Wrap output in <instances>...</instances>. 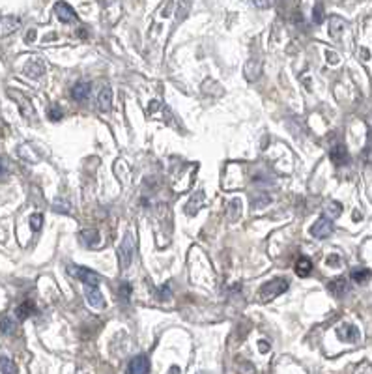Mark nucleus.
Here are the masks:
<instances>
[{"instance_id": "f257e3e1", "label": "nucleus", "mask_w": 372, "mask_h": 374, "mask_svg": "<svg viewBox=\"0 0 372 374\" xmlns=\"http://www.w3.org/2000/svg\"><path fill=\"white\" fill-rule=\"evenodd\" d=\"M286 290H288V281L283 279V277H281V279L279 277H275V279L268 281L262 288H260L258 299L264 303H268V301H271V299H275L279 294L286 292Z\"/></svg>"}, {"instance_id": "f03ea898", "label": "nucleus", "mask_w": 372, "mask_h": 374, "mask_svg": "<svg viewBox=\"0 0 372 374\" xmlns=\"http://www.w3.org/2000/svg\"><path fill=\"white\" fill-rule=\"evenodd\" d=\"M133 253H135V238L131 232H127L122 241V245L118 249V260H120V268L122 270H127L131 266V260H133Z\"/></svg>"}, {"instance_id": "7ed1b4c3", "label": "nucleus", "mask_w": 372, "mask_h": 374, "mask_svg": "<svg viewBox=\"0 0 372 374\" xmlns=\"http://www.w3.org/2000/svg\"><path fill=\"white\" fill-rule=\"evenodd\" d=\"M69 272H71V275L77 277L79 281H83L84 288H99L101 279H99L98 273H94L92 270H88V268H81V266H71L69 268Z\"/></svg>"}, {"instance_id": "20e7f679", "label": "nucleus", "mask_w": 372, "mask_h": 374, "mask_svg": "<svg viewBox=\"0 0 372 374\" xmlns=\"http://www.w3.org/2000/svg\"><path fill=\"white\" fill-rule=\"evenodd\" d=\"M8 96H10L11 99H15L17 103H19V111H21V114L25 116V118H28V120H34V118H36V111H34V105H32V101L28 98H26L25 94L19 92V90H15V88H10V90H8Z\"/></svg>"}, {"instance_id": "39448f33", "label": "nucleus", "mask_w": 372, "mask_h": 374, "mask_svg": "<svg viewBox=\"0 0 372 374\" xmlns=\"http://www.w3.org/2000/svg\"><path fill=\"white\" fill-rule=\"evenodd\" d=\"M150 372V359L148 355H135L127 363L125 374H148Z\"/></svg>"}, {"instance_id": "423d86ee", "label": "nucleus", "mask_w": 372, "mask_h": 374, "mask_svg": "<svg viewBox=\"0 0 372 374\" xmlns=\"http://www.w3.org/2000/svg\"><path fill=\"white\" fill-rule=\"evenodd\" d=\"M331 232H333V223H331V219H327V217H320L314 225L310 226V234L314 238H318V240L327 238Z\"/></svg>"}, {"instance_id": "0eeeda50", "label": "nucleus", "mask_w": 372, "mask_h": 374, "mask_svg": "<svg viewBox=\"0 0 372 374\" xmlns=\"http://www.w3.org/2000/svg\"><path fill=\"white\" fill-rule=\"evenodd\" d=\"M54 13H57L58 19L62 23H75L77 21V13H75V10L67 2H57L54 4Z\"/></svg>"}, {"instance_id": "6e6552de", "label": "nucleus", "mask_w": 372, "mask_h": 374, "mask_svg": "<svg viewBox=\"0 0 372 374\" xmlns=\"http://www.w3.org/2000/svg\"><path fill=\"white\" fill-rule=\"evenodd\" d=\"M21 26V21L19 17L13 15H2L0 17V36H10L13 32Z\"/></svg>"}, {"instance_id": "1a4fd4ad", "label": "nucleus", "mask_w": 372, "mask_h": 374, "mask_svg": "<svg viewBox=\"0 0 372 374\" xmlns=\"http://www.w3.org/2000/svg\"><path fill=\"white\" fill-rule=\"evenodd\" d=\"M25 73H26V75H28V77H30V79L42 77L43 73H45V66H43L42 58L34 57V58H30V60L26 62V64H25Z\"/></svg>"}, {"instance_id": "9d476101", "label": "nucleus", "mask_w": 372, "mask_h": 374, "mask_svg": "<svg viewBox=\"0 0 372 374\" xmlns=\"http://www.w3.org/2000/svg\"><path fill=\"white\" fill-rule=\"evenodd\" d=\"M90 90H92V84L88 81H79L73 84L71 88V98L75 101H86L88 96H90Z\"/></svg>"}, {"instance_id": "9b49d317", "label": "nucleus", "mask_w": 372, "mask_h": 374, "mask_svg": "<svg viewBox=\"0 0 372 374\" xmlns=\"http://www.w3.org/2000/svg\"><path fill=\"white\" fill-rule=\"evenodd\" d=\"M329 157H331V161L335 165H339V167H342V165H346L348 161H350V154H348V150L344 144H337V146H333L329 152Z\"/></svg>"}, {"instance_id": "f8f14e48", "label": "nucleus", "mask_w": 372, "mask_h": 374, "mask_svg": "<svg viewBox=\"0 0 372 374\" xmlns=\"http://www.w3.org/2000/svg\"><path fill=\"white\" fill-rule=\"evenodd\" d=\"M337 335H339V339L346 341V343H356V341H359V329L356 326H351V324H342L341 328L337 329Z\"/></svg>"}, {"instance_id": "ddd939ff", "label": "nucleus", "mask_w": 372, "mask_h": 374, "mask_svg": "<svg viewBox=\"0 0 372 374\" xmlns=\"http://www.w3.org/2000/svg\"><path fill=\"white\" fill-rule=\"evenodd\" d=\"M98 105L101 111H110V105H113V90H110L109 82H103V86L99 90Z\"/></svg>"}, {"instance_id": "4468645a", "label": "nucleus", "mask_w": 372, "mask_h": 374, "mask_svg": "<svg viewBox=\"0 0 372 374\" xmlns=\"http://www.w3.org/2000/svg\"><path fill=\"white\" fill-rule=\"evenodd\" d=\"M204 202H206V195H204V191H197L195 195H191V199H189V202H187L185 211L189 213V216H195V213H198V210H200L202 206H204Z\"/></svg>"}, {"instance_id": "2eb2a0df", "label": "nucleus", "mask_w": 372, "mask_h": 374, "mask_svg": "<svg viewBox=\"0 0 372 374\" xmlns=\"http://www.w3.org/2000/svg\"><path fill=\"white\" fill-rule=\"evenodd\" d=\"M84 294H86V299H88V303H90V307H94V309L105 307V297H103V294L99 292V288H84Z\"/></svg>"}, {"instance_id": "dca6fc26", "label": "nucleus", "mask_w": 372, "mask_h": 374, "mask_svg": "<svg viewBox=\"0 0 372 374\" xmlns=\"http://www.w3.org/2000/svg\"><path fill=\"white\" fill-rule=\"evenodd\" d=\"M327 288H329V292L333 294V296L341 297L348 292V281L344 277H339V279H333V281L327 284Z\"/></svg>"}, {"instance_id": "f3484780", "label": "nucleus", "mask_w": 372, "mask_h": 374, "mask_svg": "<svg viewBox=\"0 0 372 374\" xmlns=\"http://www.w3.org/2000/svg\"><path fill=\"white\" fill-rule=\"evenodd\" d=\"M34 313H36V305H34L32 299H25V301L15 309V314L19 320H26V318L32 316Z\"/></svg>"}, {"instance_id": "a211bd4d", "label": "nucleus", "mask_w": 372, "mask_h": 374, "mask_svg": "<svg viewBox=\"0 0 372 374\" xmlns=\"http://www.w3.org/2000/svg\"><path fill=\"white\" fill-rule=\"evenodd\" d=\"M310 272H312V262L307 256H300L295 262V273L300 277H309Z\"/></svg>"}, {"instance_id": "6ab92c4d", "label": "nucleus", "mask_w": 372, "mask_h": 374, "mask_svg": "<svg viewBox=\"0 0 372 374\" xmlns=\"http://www.w3.org/2000/svg\"><path fill=\"white\" fill-rule=\"evenodd\" d=\"M81 238H83V241L86 243L88 247H98L99 245V232L94 230V228H86V230L81 232Z\"/></svg>"}, {"instance_id": "aec40b11", "label": "nucleus", "mask_w": 372, "mask_h": 374, "mask_svg": "<svg viewBox=\"0 0 372 374\" xmlns=\"http://www.w3.org/2000/svg\"><path fill=\"white\" fill-rule=\"evenodd\" d=\"M15 329H17V324H15V320H13V318L6 316V314L0 318V333L13 335V333H15Z\"/></svg>"}, {"instance_id": "412c9836", "label": "nucleus", "mask_w": 372, "mask_h": 374, "mask_svg": "<svg viewBox=\"0 0 372 374\" xmlns=\"http://www.w3.org/2000/svg\"><path fill=\"white\" fill-rule=\"evenodd\" d=\"M372 277V272L370 270H367V268H356V270H351V279L356 282H359V284H363L365 281H368Z\"/></svg>"}, {"instance_id": "4be33fe9", "label": "nucleus", "mask_w": 372, "mask_h": 374, "mask_svg": "<svg viewBox=\"0 0 372 374\" xmlns=\"http://www.w3.org/2000/svg\"><path fill=\"white\" fill-rule=\"evenodd\" d=\"M329 25H331V36H333V38H339V36H341V32L344 30L346 23H344V21H342L341 17H331Z\"/></svg>"}, {"instance_id": "5701e85b", "label": "nucleus", "mask_w": 372, "mask_h": 374, "mask_svg": "<svg viewBox=\"0 0 372 374\" xmlns=\"http://www.w3.org/2000/svg\"><path fill=\"white\" fill-rule=\"evenodd\" d=\"M0 370H2V374H17V365L10 358L2 355L0 358Z\"/></svg>"}, {"instance_id": "b1692460", "label": "nucleus", "mask_w": 372, "mask_h": 374, "mask_svg": "<svg viewBox=\"0 0 372 374\" xmlns=\"http://www.w3.org/2000/svg\"><path fill=\"white\" fill-rule=\"evenodd\" d=\"M47 116H49V120H52V122H58V120L64 118V111L60 105H51V107L47 109Z\"/></svg>"}, {"instance_id": "393cba45", "label": "nucleus", "mask_w": 372, "mask_h": 374, "mask_svg": "<svg viewBox=\"0 0 372 374\" xmlns=\"http://www.w3.org/2000/svg\"><path fill=\"white\" fill-rule=\"evenodd\" d=\"M131 292H133V287H131L129 282H122L118 288V294H120V299H122V303H127L131 297Z\"/></svg>"}, {"instance_id": "a878e982", "label": "nucleus", "mask_w": 372, "mask_h": 374, "mask_svg": "<svg viewBox=\"0 0 372 374\" xmlns=\"http://www.w3.org/2000/svg\"><path fill=\"white\" fill-rule=\"evenodd\" d=\"M52 206H54V210L60 211V213H67V211L71 210V204H69L67 200H64V199H57Z\"/></svg>"}, {"instance_id": "bb28decb", "label": "nucleus", "mask_w": 372, "mask_h": 374, "mask_svg": "<svg viewBox=\"0 0 372 374\" xmlns=\"http://www.w3.org/2000/svg\"><path fill=\"white\" fill-rule=\"evenodd\" d=\"M312 21L316 25H322L324 23V4H316L314 11H312Z\"/></svg>"}, {"instance_id": "cd10ccee", "label": "nucleus", "mask_w": 372, "mask_h": 374, "mask_svg": "<svg viewBox=\"0 0 372 374\" xmlns=\"http://www.w3.org/2000/svg\"><path fill=\"white\" fill-rule=\"evenodd\" d=\"M42 223H43V216H42V213H34V216L30 217L32 230H40V228H42Z\"/></svg>"}, {"instance_id": "c85d7f7f", "label": "nucleus", "mask_w": 372, "mask_h": 374, "mask_svg": "<svg viewBox=\"0 0 372 374\" xmlns=\"http://www.w3.org/2000/svg\"><path fill=\"white\" fill-rule=\"evenodd\" d=\"M341 210H342V206L339 204V202H329V206H327V213H329L331 217L341 216Z\"/></svg>"}, {"instance_id": "c756f323", "label": "nucleus", "mask_w": 372, "mask_h": 374, "mask_svg": "<svg viewBox=\"0 0 372 374\" xmlns=\"http://www.w3.org/2000/svg\"><path fill=\"white\" fill-rule=\"evenodd\" d=\"M159 297H163V299H169V297H171V290H169V284H165V287L161 288Z\"/></svg>"}, {"instance_id": "7c9ffc66", "label": "nucleus", "mask_w": 372, "mask_h": 374, "mask_svg": "<svg viewBox=\"0 0 372 374\" xmlns=\"http://www.w3.org/2000/svg\"><path fill=\"white\" fill-rule=\"evenodd\" d=\"M327 60L331 62V64H337L339 62V57H337L335 52H331V51H327Z\"/></svg>"}, {"instance_id": "2f4dec72", "label": "nucleus", "mask_w": 372, "mask_h": 374, "mask_svg": "<svg viewBox=\"0 0 372 374\" xmlns=\"http://www.w3.org/2000/svg\"><path fill=\"white\" fill-rule=\"evenodd\" d=\"M260 352H269V343L268 341H260Z\"/></svg>"}, {"instance_id": "473e14b6", "label": "nucleus", "mask_w": 372, "mask_h": 374, "mask_svg": "<svg viewBox=\"0 0 372 374\" xmlns=\"http://www.w3.org/2000/svg\"><path fill=\"white\" fill-rule=\"evenodd\" d=\"M6 174V161H4V157H0V178Z\"/></svg>"}, {"instance_id": "72a5a7b5", "label": "nucleus", "mask_w": 372, "mask_h": 374, "mask_svg": "<svg viewBox=\"0 0 372 374\" xmlns=\"http://www.w3.org/2000/svg\"><path fill=\"white\" fill-rule=\"evenodd\" d=\"M166 374H180V367H176V365H172L171 369H169V372Z\"/></svg>"}, {"instance_id": "f704fd0d", "label": "nucleus", "mask_w": 372, "mask_h": 374, "mask_svg": "<svg viewBox=\"0 0 372 374\" xmlns=\"http://www.w3.org/2000/svg\"><path fill=\"white\" fill-rule=\"evenodd\" d=\"M337 262H339V256H329L327 258V264H337Z\"/></svg>"}, {"instance_id": "c9c22d12", "label": "nucleus", "mask_w": 372, "mask_h": 374, "mask_svg": "<svg viewBox=\"0 0 372 374\" xmlns=\"http://www.w3.org/2000/svg\"><path fill=\"white\" fill-rule=\"evenodd\" d=\"M34 38H36V30H30V32H28V38H26V40L32 41Z\"/></svg>"}]
</instances>
